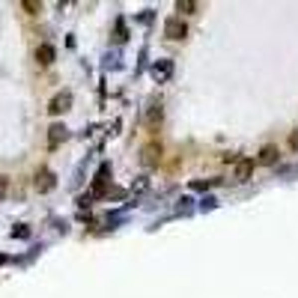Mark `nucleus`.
Masks as SVG:
<instances>
[{
  "instance_id": "nucleus-1",
  "label": "nucleus",
  "mask_w": 298,
  "mask_h": 298,
  "mask_svg": "<svg viewBox=\"0 0 298 298\" xmlns=\"http://www.w3.org/2000/svg\"><path fill=\"white\" fill-rule=\"evenodd\" d=\"M185 33H188V27H185L182 18H167L164 21V36L167 39H185Z\"/></svg>"
},
{
  "instance_id": "nucleus-2",
  "label": "nucleus",
  "mask_w": 298,
  "mask_h": 298,
  "mask_svg": "<svg viewBox=\"0 0 298 298\" xmlns=\"http://www.w3.org/2000/svg\"><path fill=\"white\" fill-rule=\"evenodd\" d=\"M69 107H72V93H69V90H63V93H57V96L51 99V104H48V110H51L54 116H57V113H66Z\"/></svg>"
},
{
  "instance_id": "nucleus-3",
  "label": "nucleus",
  "mask_w": 298,
  "mask_h": 298,
  "mask_svg": "<svg viewBox=\"0 0 298 298\" xmlns=\"http://www.w3.org/2000/svg\"><path fill=\"white\" fill-rule=\"evenodd\" d=\"M54 185H57V176H54L51 170H39V173H36V191L48 194V191H51Z\"/></svg>"
},
{
  "instance_id": "nucleus-4",
  "label": "nucleus",
  "mask_w": 298,
  "mask_h": 298,
  "mask_svg": "<svg viewBox=\"0 0 298 298\" xmlns=\"http://www.w3.org/2000/svg\"><path fill=\"white\" fill-rule=\"evenodd\" d=\"M66 134H69V128H66V125H60V122H57V125H51V128H48V146H51V149H57V146L66 140Z\"/></svg>"
},
{
  "instance_id": "nucleus-5",
  "label": "nucleus",
  "mask_w": 298,
  "mask_h": 298,
  "mask_svg": "<svg viewBox=\"0 0 298 298\" xmlns=\"http://www.w3.org/2000/svg\"><path fill=\"white\" fill-rule=\"evenodd\" d=\"M254 173V158H239L236 161V182H248Z\"/></svg>"
},
{
  "instance_id": "nucleus-6",
  "label": "nucleus",
  "mask_w": 298,
  "mask_h": 298,
  "mask_svg": "<svg viewBox=\"0 0 298 298\" xmlns=\"http://www.w3.org/2000/svg\"><path fill=\"white\" fill-rule=\"evenodd\" d=\"M158 161H161V143H149V146H143V164L152 167V164H158Z\"/></svg>"
},
{
  "instance_id": "nucleus-7",
  "label": "nucleus",
  "mask_w": 298,
  "mask_h": 298,
  "mask_svg": "<svg viewBox=\"0 0 298 298\" xmlns=\"http://www.w3.org/2000/svg\"><path fill=\"white\" fill-rule=\"evenodd\" d=\"M54 57H57V51H54V45H48V42H45V45H39V48H36V60H39L42 66H48V63H54Z\"/></svg>"
},
{
  "instance_id": "nucleus-8",
  "label": "nucleus",
  "mask_w": 298,
  "mask_h": 298,
  "mask_svg": "<svg viewBox=\"0 0 298 298\" xmlns=\"http://www.w3.org/2000/svg\"><path fill=\"white\" fill-rule=\"evenodd\" d=\"M278 155H281V152H278V146H275V143H269V146H263V149H260V164H275V161H278Z\"/></svg>"
},
{
  "instance_id": "nucleus-9",
  "label": "nucleus",
  "mask_w": 298,
  "mask_h": 298,
  "mask_svg": "<svg viewBox=\"0 0 298 298\" xmlns=\"http://www.w3.org/2000/svg\"><path fill=\"white\" fill-rule=\"evenodd\" d=\"M107 173H110V167L104 164V167L99 170V176H96V182H93V194H104V188H107Z\"/></svg>"
},
{
  "instance_id": "nucleus-10",
  "label": "nucleus",
  "mask_w": 298,
  "mask_h": 298,
  "mask_svg": "<svg viewBox=\"0 0 298 298\" xmlns=\"http://www.w3.org/2000/svg\"><path fill=\"white\" fill-rule=\"evenodd\" d=\"M146 122H149V125L161 122V104H155V101L149 104V110H146Z\"/></svg>"
},
{
  "instance_id": "nucleus-11",
  "label": "nucleus",
  "mask_w": 298,
  "mask_h": 298,
  "mask_svg": "<svg viewBox=\"0 0 298 298\" xmlns=\"http://www.w3.org/2000/svg\"><path fill=\"white\" fill-rule=\"evenodd\" d=\"M152 75H155V78H167V75H170V63H155V66H152Z\"/></svg>"
},
{
  "instance_id": "nucleus-12",
  "label": "nucleus",
  "mask_w": 298,
  "mask_h": 298,
  "mask_svg": "<svg viewBox=\"0 0 298 298\" xmlns=\"http://www.w3.org/2000/svg\"><path fill=\"white\" fill-rule=\"evenodd\" d=\"M176 9H179V12H194V9H197V3H191V0H179V3H176Z\"/></svg>"
},
{
  "instance_id": "nucleus-13",
  "label": "nucleus",
  "mask_w": 298,
  "mask_h": 298,
  "mask_svg": "<svg viewBox=\"0 0 298 298\" xmlns=\"http://www.w3.org/2000/svg\"><path fill=\"white\" fill-rule=\"evenodd\" d=\"M21 6H24V9H27V12H30V15H36V12H39V9H42V6H39V3H33V0H24V3H21Z\"/></svg>"
},
{
  "instance_id": "nucleus-14",
  "label": "nucleus",
  "mask_w": 298,
  "mask_h": 298,
  "mask_svg": "<svg viewBox=\"0 0 298 298\" xmlns=\"http://www.w3.org/2000/svg\"><path fill=\"white\" fill-rule=\"evenodd\" d=\"M6 191H9V179L0 176V203H3V197H6Z\"/></svg>"
},
{
  "instance_id": "nucleus-15",
  "label": "nucleus",
  "mask_w": 298,
  "mask_h": 298,
  "mask_svg": "<svg viewBox=\"0 0 298 298\" xmlns=\"http://www.w3.org/2000/svg\"><path fill=\"white\" fill-rule=\"evenodd\" d=\"M290 146H293V149H298V131H293V137H290Z\"/></svg>"
}]
</instances>
